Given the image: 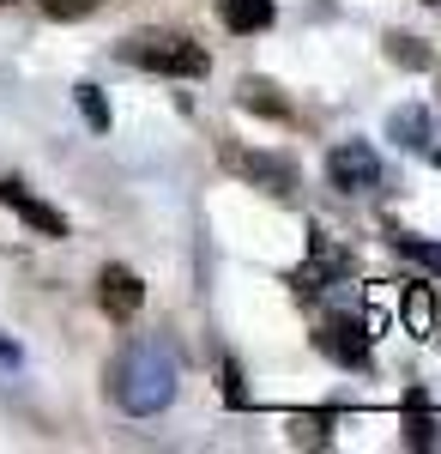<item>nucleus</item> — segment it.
I'll return each instance as SVG.
<instances>
[{"label": "nucleus", "instance_id": "1", "mask_svg": "<svg viewBox=\"0 0 441 454\" xmlns=\"http://www.w3.org/2000/svg\"><path fill=\"white\" fill-rule=\"evenodd\" d=\"M175 382H182V370H175V351L164 340H134V346L115 357V370H109L115 406L134 412V419H158L175 400Z\"/></svg>", "mask_w": 441, "mask_h": 454}, {"label": "nucleus", "instance_id": "2", "mask_svg": "<svg viewBox=\"0 0 441 454\" xmlns=\"http://www.w3.org/2000/svg\"><path fill=\"white\" fill-rule=\"evenodd\" d=\"M121 61H128V67H145V73H170V79H205V67H212V55L182 31L128 36V43H121Z\"/></svg>", "mask_w": 441, "mask_h": 454}, {"label": "nucleus", "instance_id": "3", "mask_svg": "<svg viewBox=\"0 0 441 454\" xmlns=\"http://www.w3.org/2000/svg\"><path fill=\"white\" fill-rule=\"evenodd\" d=\"M327 176L339 194H369V188H381V158H375V145L344 140L327 152Z\"/></svg>", "mask_w": 441, "mask_h": 454}, {"label": "nucleus", "instance_id": "4", "mask_svg": "<svg viewBox=\"0 0 441 454\" xmlns=\"http://www.w3.org/2000/svg\"><path fill=\"white\" fill-rule=\"evenodd\" d=\"M344 273H351V248H344L339 237H327V231H321V237L308 243V261L297 267V291L314 297V291H327V285L344 279Z\"/></svg>", "mask_w": 441, "mask_h": 454}, {"label": "nucleus", "instance_id": "5", "mask_svg": "<svg viewBox=\"0 0 441 454\" xmlns=\"http://www.w3.org/2000/svg\"><path fill=\"white\" fill-rule=\"evenodd\" d=\"M0 200H6V207L19 212V218L31 224L36 237H67V218H61V212L49 207V200H36V194L25 188V182H19V176H0Z\"/></svg>", "mask_w": 441, "mask_h": 454}, {"label": "nucleus", "instance_id": "6", "mask_svg": "<svg viewBox=\"0 0 441 454\" xmlns=\"http://www.w3.org/2000/svg\"><path fill=\"white\" fill-rule=\"evenodd\" d=\"M97 297H103V309L115 315V321H134L139 303H145V285H139V273H128V267H103Z\"/></svg>", "mask_w": 441, "mask_h": 454}, {"label": "nucleus", "instance_id": "7", "mask_svg": "<svg viewBox=\"0 0 441 454\" xmlns=\"http://www.w3.org/2000/svg\"><path fill=\"white\" fill-rule=\"evenodd\" d=\"M321 351L333 357V364H369V327L363 321H327L321 327Z\"/></svg>", "mask_w": 441, "mask_h": 454}, {"label": "nucleus", "instance_id": "8", "mask_svg": "<svg viewBox=\"0 0 441 454\" xmlns=\"http://www.w3.org/2000/svg\"><path fill=\"white\" fill-rule=\"evenodd\" d=\"M399 315H406L411 340H436V291L429 285H406L399 291Z\"/></svg>", "mask_w": 441, "mask_h": 454}, {"label": "nucleus", "instance_id": "9", "mask_svg": "<svg viewBox=\"0 0 441 454\" xmlns=\"http://www.w3.org/2000/svg\"><path fill=\"white\" fill-rule=\"evenodd\" d=\"M387 134L406 145V152H429V140H436V128H429V115L417 104H406V109H393V121H387Z\"/></svg>", "mask_w": 441, "mask_h": 454}, {"label": "nucleus", "instance_id": "10", "mask_svg": "<svg viewBox=\"0 0 441 454\" xmlns=\"http://www.w3.org/2000/svg\"><path fill=\"white\" fill-rule=\"evenodd\" d=\"M224 25L236 36H254L272 25V0H224Z\"/></svg>", "mask_w": 441, "mask_h": 454}, {"label": "nucleus", "instance_id": "11", "mask_svg": "<svg viewBox=\"0 0 441 454\" xmlns=\"http://www.w3.org/2000/svg\"><path fill=\"white\" fill-rule=\"evenodd\" d=\"M236 170L260 176V182H272V194H290V164H278V158H267V152H236Z\"/></svg>", "mask_w": 441, "mask_h": 454}, {"label": "nucleus", "instance_id": "12", "mask_svg": "<svg viewBox=\"0 0 441 454\" xmlns=\"http://www.w3.org/2000/svg\"><path fill=\"white\" fill-rule=\"evenodd\" d=\"M393 315H399V285H381V279H375L369 285V309H363V327H369V333H381Z\"/></svg>", "mask_w": 441, "mask_h": 454}, {"label": "nucleus", "instance_id": "13", "mask_svg": "<svg viewBox=\"0 0 441 454\" xmlns=\"http://www.w3.org/2000/svg\"><path fill=\"white\" fill-rule=\"evenodd\" d=\"M393 248H399V254H411L417 267L441 273V243H423V237H411V231H393Z\"/></svg>", "mask_w": 441, "mask_h": 454}, {"label": "nucleus", "instance_id": "14", "mask_svg": "<svg viewBox=\"0 0 441 454\" xmlns=\"http://www.w3.org/2000/svg\"><path fill=\"white\" fill-rule=\"evenodd\" d=\"M387 55L406 61V67H429V49H423L417 36H387Z\"/></svg>", "mask_w": 441, "mask_h": 454}, {"label": "nucleus", "instance_id": "15", "mask_svg": "<svg viewBox=\"0 0 441 454\" xmlns=\"http://www.w3.org/2000/svg\"><path fill=\"white\" fill-rule=\"evenodd\" d=\"M79 109H85V121H91V128H109V104H103L97 85H79Z\"/></svg>", "mask_w": 441, "mask_h": 454}, {"label": "nucleus", "instance_id": "16", "mask_svg": "<svg viewBox=\"0 0 441 454\" xmlns=\"http://www.w3.org/2000/svg\"><path fill=\"white\" fill-rule=\"evenodd\" d=\"M411 442H417V449H429V442H436V424L423 419V400H417V394H411Z\"/></svg>", "mask_w": 441, "mask_h": 454}, {"label": "nucleus", "instance_id": "17", "mask_svg": "<svg viewBox=\"0 0 441 454\" xmlns=\"http://www.w3.org/2000/svg\"><path fill=\"white\" fill-rule=\"evenodd\" d=\"M0 364H6V370H12V364H19V346H12V340H6V333H0Z\"/></svg>", "mask_w": 441, "mask_h": 454}, {"label": "nucleus", "instance_id": "18", "mask_svg": "<svg viewBox=\"0 0 441 454\" xmlns=\"http://www.w3.org/2000/svg\"><path fill=\"white\" fill-rule=\"evenodd\" d=\"M429 6H441V0H429Z\"/></svg>", "mask_w": 441, "mask_h": 454}, {"label": "nucleus", "instance_id": "19", "mask_svg": "<svg viewBox=\"0 0 441 454\" xmlns=\"http://www.w3.org/2000/svg\"><path fill=\"white\" fill-rule=\"evenodd\" d=\"M0 6H6V0H0Z\"/></svg>", "mask_w": 441, "mask_h": 454}]
</instances>
